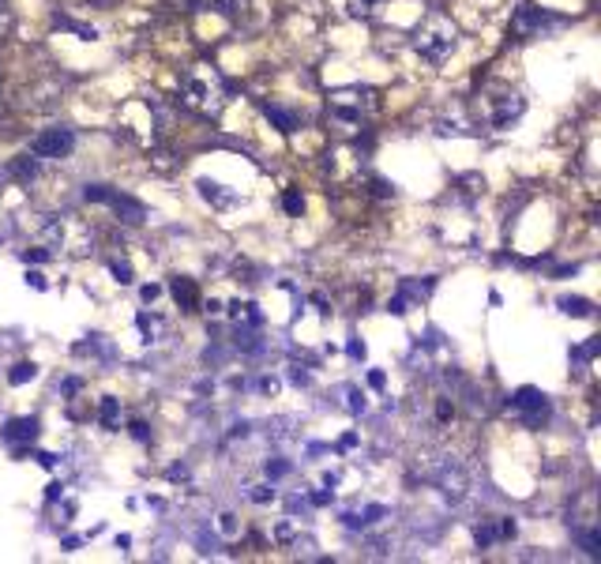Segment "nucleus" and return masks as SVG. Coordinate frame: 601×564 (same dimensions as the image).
Here are the masks:
<instances>
[{"label": "nucleus", "mask_w": 601, "mask_h": 564, "mask_svg": "<svg viewBox=\"0 0 601 564\" xmlns=\"http://www.w3.org/2000/svg\"><path fill=\"white\" fill-rule=\"evenodd\" d=\"M560 309H564L567 316H590V301H582V297H564Z\"/></svg>", "instance_id": "obj_11"}, {"label": "nucleus", "mask_w": 601, "mask_h": 564, "mask_svg": "<svg viewBox=\"0 0 601 564\" xmlns=\"http://www.w3.org/2000/svg\"><path fill=\"white\" fill-rule=\"evenodd\" d=\"M4 440H12V444H34L38 440V417H15V422H8Z\"/></svg>", "instance_id": "obj_5"}, {"label": "nucleus", "mask_w": 601, "mask_h": 564, "mask_svg": "<svg viewBox=\"0 0 601 564\" xmlns=\"http://www.w3.org/2000/svg\"><path fill=\"white\" fill-rule=\"evenodd\" d=\"M282 204H286V211H290V215H301V211H304L301 192H286V199H282Z\"/></svg>", "instance_id": "obj_15"}, {"label": "nucleus", "mask_w": 601, "mask_h": 564, "mask_svg": "<svg viewBox=\"0 0 601 564\" xmlns=\"http://www.w3.org/2000/svg\"><path fill=\"white\" fill-rule=\"evenodd\" d=\"M515 406L530 410V417H526L530 425H538V422H545V417H549V402H545V395H538L534 388H523V391H519Z\"/></svg>", "instance_id": "obj_6"}, {"label": "nucleus", "mask_w": 601, "mask_h": 564, "mask_svg": "<svg viewBox=\"0 0 601 564\" xmlns=\"http://www.w3.org/2000/svg\"><path fill=\"white\" fill-rule=\"evenodd\" d=\"M71 147H76L71 128H45V132L34 135V143H30V151H34L38 158H64V155H71Z\"/></svg>", "instance_id": "obj_4"}, {"label": "nucleus", "mask_w": 601, "mask_h": 564, "mask_svg": "<svg viewBox=\"0 0 601 564\" xmlns=\"http://www.w3.org/2000/svg\"><path fill=\"white\" fill-rule=\"evenodd\" d=\"M455 50V27L451 19L444 15H429L418 30V53L429 56V61H444L447 53Z\"/></svg>", "instance_id": "obj_1"}, {"label": "nucleus", "mask_w": 601, "mask_h": 564, "mask_svg": "<svg viewBox=\"0 0 601 564\" xmlns=\"http://www.w3.org/2000/svg\"><path fill=\"white\" fill-rule=\"evenodd\" d=\"M158 297V286H143V301H155Z\"/></svg>", "instance_id": "obj_20"}, {"label": "nucleus", "mask_w": 601, "mask_h": 564, "mask_svg": "<svg viewBox=\"0 0 601 564\" xmlns=\"http://www.w3.org/2000/svg\"><path fill=\"white\" fill-rule=\"evenodd\" d=\"M173 297H177V305H181V309H196V301H199V290H196V282H192V279H173Z\"/></svg>", "instance_id": "obj_9"}, {"label": "nucleus", "mask_w": 601, "mask_h": 564, "mask_svg": "<svg viewBox=\"0 0 601 564\" xmlns=\"http://www.w3.org/2000/svg\"><path fill=\"white\" fill-rule=\"evenodd\" d=\"M519 113H523V98H519V94H503V98H500V102H496V113H492V124H496V128H508V124H511V120H515V117H519Z\"/></svg>", "instance_id": "obj_7"}, {"label": "nucleus", "mask_w": 601, "mask_h": 564, "mask_svg": "<svg viewBox=\"0 0 601 564\" xmlns=\"http://www.w3.org/2000/svg\"><path fill=\"white\" fill-rule=\"evenodd\" d=\"M267 117L278 120V128H282V132H293V128H297V117H293L290 109H282V106H267Z\"/></svg>", "instance_id": "obj_10"}, {"label": "nucleus", "mask_w": 601, "mask_h": 564, "mask_svg": "<svg viewBox=\"0 0 601 564\" xmlns=\"http://www.w3.org/2000/svg\"><path fill=\"white\" fill-rule=\"evenodd\" d=\"M350 8H354V15H376L383 8V0H350Z\"/></svg>", "instance_id": "obj_13"}, {"label": "nucleus", "mask_w": 601, "mask_h": 564, "mask_svg": "<svg viewBox=\"0 0 601 564\" xmlns=\"http://www.w3.org/2000/svg\"><path fill=\"white\" fill-rule=\"evenodd\" d=\"M27 279H30V282H34V286H38V290H45V279H42V275H38V271H30V275H27Z\"/></svg>", "instance_id": "obj_21"}, {"label": "nucleus", "mask_w": 601, "mask_h": 564, "mask_svg": "<svg viewBox=\"0 0 601 564\" xmlns=\"http://www.w3.org/2000/svg\"><path fill=\"white\" fill-rule=\"evenodd\" d=\"M372 91H365V87H350V91H334L331 94V113L342 120H350V124H361V117L365 113H372Z\"/></svg>", "instance_id": "obj_2"}, {"label": "nucleus", "mask_w": 601, "mask_h": 564, "mask_svg": "<svg viewBox=\"0 0 601 564\" xmlns=\"http://www.w3.org/2000/svg\"><path fill=\"white\" fill-rule=\"evenodd\" d=\"M87 199H94V204H109L124 222H143L147 219V207L135 204L132 196H120V192L106 188V184H87Z\"/></svg>", "instance_id": "obj_3"}, {"label": "nucleus", "mask_w": 601, "mask_h": 564, "mask_svg": "<svg viewBox=\"0 0 601 564\" xmlns=\"http://www.w3.org/2000/svg\"><path fill=\"white\" fill-rule=\"evenodd\" d=\"M15 177H23V181H27V177H34V162H27V158H23V162H15Z\"/></svg>", "instance_id": "obj_18"}, {"label": "nucleus", "mask_w": 601, "mask_h": 564, "mask_svg": "<svg viewBox=\"0 0 601 564\" xmlns=\"http://www.w3.org/2000/svg\"><path fill=\"white\" fill-rule=\"evenodd\" d=\"M132 437H135V440H147V425H143V422H132Z\"/></svg>", "instance_id": "obj_19"}, {"label": "nucleus", "mask_w": 601, "mask_h": 564, "mask_svg": "<svg viewBox=\"0 0 601 564\" xmlns=\"http://www.w3.org/2000/svg\"><path fill=\"white\" fill-rule=\"evenodd\" d=\"M109 268H113V275H117V282H132V268H128V263H124V260H113V263H109Z\"/></svg>", "instance_id": "obj_16"}, {"label": "nucleus", "mask_w": 601, "mask_h": 564, "mask_svg": "<svg viewBox=\"0 0 601 564\" xmlns=\"http://www.w3.org/2000/svg\"><path fill=\"white\" fill-rule=\"evenodd\" d=\"M34 376H38V369L30 365V361H19V365L8 373V380H12V384H27V380H34Z\"/></svg>", "instance_id": "obj_12"}, {"label": "nucleus", "mask_w": 601, "mask_h": 564, "mask_svg": "<svg viewBox=\"0 0 601 564\" xmlns=\"http://www.w3.org/2000/svg\"><path fill=\"white\" fill-rule=\"evenodd\" d=\"M538 27H541V12H538L534 4H523V8L515 12V23H511V30L523 38V34H530V30H538Z\"/></svg>", "instance_id": "obj_8"}, {"label": "nucleus", "mask_w": 601, "mask_h": 564, "mask_svg": "<svg viewBox=\"0 0 601 564\" xmlns=\"http://www.w3.org/2000/svg\"><path fill=\"white\" fill-rule=\"evenodd\" d=\"M8 30H12V8L0 0V34H8Z\"/></svg>", "instance_id": "obj_17"}, {"label": "nucleus", "mask_w": 601, "mask_h": 564, "mask_svg": "<svg viewBox=\"0 0 601 564\" xmlns=\"http://www.w3.org/2000/svg\"><path fill=\"white\" fill-rule=\"evenodd\" d=\"M102 425H106V429H113V425H117V399L102 402Z\"/></svg>", "instance_id": "obj_14"}]
</instances>
